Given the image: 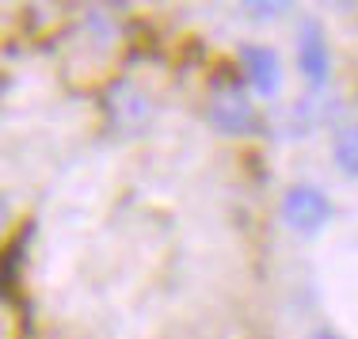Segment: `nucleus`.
I'll return each instance as SVG.
<instances>
[{
    "label": "nucleus",
    "mask_w": 358,
    "mask_h": 339,
    "mask_svg": "<svg viewBox=\"0 0 358 339\" xmlns=\"http://www.w3.org/2000/svg\"><path fill=\"white\" fill-rule=\"evenodd\" d=\"M107 111H110V118H115L122 130H141V126L152 118V99L145 96L138 84L122 80V84H115V88H110Z\"/></svg>",
    "instance_id": "4"
},
{
    "label": "nucleus",
    "mask_w": 358,
    "mask_h": 339,
    "mask_svg": "<svg viewBox=\"0 0 358 339\" xmlns=\"http://www.w3.org/2000/svg\"><path fill=\"white\" fill-rule=\"evenodd\" d=\"M331 157H336L339 172L358 180V126H343L331 141Z\"/></svg>",
    "instance_id": "6"
},
{
    "label": "nucleus",
    "mask_w": 358,
    "mask_h": 339,
    "mask_svg": "<svg viewBox=\"0 0 358 339\" xmlns=\"http://www.w3.org/2000/svg\"><path fill=\"white\" fill-rule=\"evenodd\" d=\"M282 217L294 233L309 236V233H317V229L328 225L331 202H328V194L320 187H313V183H294V187L282 194Z\"/></svg>",
    "instance_id": "1"
},
{
    "label": "nucleus",
    "mask_w": 358,
    "mask_h": 339,
    "mask_svg": "<svg viewBox=\"0 0 358 339\" xmlns=\"http://www.w3.org/2000/svg\"><path fill=\"white\" fill-rule=\"evenodd\" d=\"M297 69L305 73V80H309L313 88H324V84H328L331 50H328V38H324L317 20H305V27H301V42H297Z\"/></svg>",
    "instance_id": "3"
},
{
    "label": "nucleus",
    "mask_w": 358,
    "mask_h": 339,
    "mask_svg": "<svg viewBox=\"0 0 358 339\" xmlns=\"http://www.w3.org/2000/svg\"><path fill=\"white\" fill-rule=\"evenodd\" d=\"M210 122L214 130L229 134V138H241V134H252L255 126V103L248 99V92L241 88H221L210 99Z\"/></svg>",
    "instance_id": "2"
},
{
    "label": "nucleus",
    "mask_w": 358,
    "mask_h": 339,
    "mask_svg": "<svg viewBox=\"0 0 358 339\" xmlns=\"http://www.w3.org/2000/svg\"><path fill=\"white\" fill-rule=\"evenodd\" d=\"M8 222H12V206H8V199L0 194V233L8 229Z\"/></svg>",
    "instance_id": "8"
},
{
    "label": "nucleus",
    "mask_w": 358,
    "mask_h": 339,
    "mask_svg": "<svg viewBox=\"0 0 358 339\" xmlns=\"http://www.w3.org/2000/svg\"><path fill=\"white\" fill-rule=\"evenodd\" d=\"M248 12L255 15V20H271V15H282L286 4H248Z\"/></svg>",
    "instance_id": "7"
},
{
    "label": "nucleus",
    "mask_w": 358,
    "mask_h": 339,
    "mask_svg": "<svg viewBox=\"0 0 358 339\" xmlns=\"http://www.w3.org/2000/svg\"><path fill=\"white\" fill-rule=\"evenodd\" d=\"M241 65L244 76L259 96H275L282 88V57L275 54L271 46H244L241 50Z\"/></svg>",
    "instance_id": "5"
},
{
    "label": "nucleus",
    "mask_w": 358,
    "mask_h": 339,
    "mask_svg": "<svg viewBox=\"0 0 358 339\" xmlns=\"http://www.w3.org/2000/svg\"><path fill=\"white\" fill-rule=\"evenodd\" d=\"M309 339H343V336H336L331 328H317V332H313Z\"/></svg>",
    "instance_id": "9"
}]
</instances>
